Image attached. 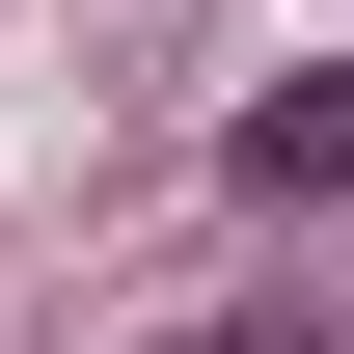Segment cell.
Returning a JSON list of instances; mask_svg holds the SVG:
<instances>
[{"mask_svg": "<svg viewBox=\"0 0 354 354\" xmlns=\"http://www.w3.org/2000/svg\"><path fill=\"white\" fill-rule=\"evenodd\" d=\"M218 164H245V191H272V218H300V191H354V55H300V82H272V109H245V136H218Z\"/></svg>", "mask_w": 354, "mask_h": 354, "instance_id": "1", "label": "cell"}]
</instances>
